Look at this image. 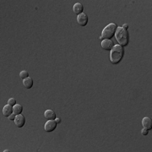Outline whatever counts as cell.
Segmentation results:
<instances>
[{
  "label": "cell",
  "instance_id": "cell-1",
  "mask_svg": "<svg viewBox=\"0 0 152 152\" xmlns=\"http://www.w3.org/2000/svg\"><path fill=\"white\" fill-rule=\"evenodd\" d=\"M124 56V49L122 46L116 45L111 50L110 60L112 64H118Z\"/></svg>",
  "mask_w": 152,
  "mask_h": 152
},
{
  "label": "cell",
  "instance_id": "cell-2",
  "mask_svg": "<svg viewBox=\"0 0 152 152\" xmlns=\"http://www.w3.org/2000/svg\"><path fill=\"white\" fill-rule=\"evenodd\" d=\"M116 39L120 46H128L130 41V36L128 30L123 28V27H118L117 31L115 33Z\"/></svg>",
  "mask_w": 152,
  "mask_h": 152
},
{
  "label": "cell",
  "instance_id": "cell-3",
  "mask_svg": "<svg viewBox=\"0 0 152 152\" xmlns=\"http://www.w3.org/2000/svg\"><path fill=\"white\" fill-rule=\"evenodd\" d=\"M118 25H116V24H114V23H111V24H109L108 25H107L104 29H103V31H102V32H101V36H100V39L101 40V41H103V40H111L114 36H115V33L117 31V29H118Z\"/></svg>",
  "mask_w": 152,
  "mask_h": 152
},
{
  "label": "cell",
  "instance_id": "cell-4",
  "mask_svg": "<svg viewBox=\"0 0 152 152\" xmlns=\"http://www.w3.org/2000/svg\"><path fill=\"white\" fill-rule=\"evenodd\" d=\"M57 125H58V123H56L55 120H47V122L45 123V126H44L45 131L47 133L53 132L56 129Z\"/></svg>",
  "mask_w": 152,
  "mask_h": 152
},
{
  "label": "cell",
  "instance_id": "cell-5",
  "mask_svg": "<svg viewBox=\"0 0 152 152\" xmlns=\"http://www.w3.org/2000/svg\"><path fill=\"white\" fill-rule=\"evenodd\" d=\"M88 21H89V18H88L87 14H84V13H82L77 16V22L80 26H86L88 24Z\"/></svg>",
  "mask_w": 152,
  "mask_h": 152
},
{
  "label": "cell",
  "instance_id": "cell-6",
  "mask_svg": "<svg viewBox=\"0 0 152 152\" xmlns=\"http://www.w3.org/2000/svg\"><path fill=\"white\" fill-rule=\"evenodd\" d=\"M114 47V43L112 40H103L101 41V47L106 51H111Z\"/></svg>",
  "mask_w": 152,
  "mask_h": 152
},
{
  "label": "cell",
  "instance_id": "cell-7",
  "mask_svg": "<svg viewBox=\"0 0 152 152\" xmlns=\"http://www.w3.org/2000/svg\"><path fill=\"white\" fill-rule=\"evenodd\" d=\"M14 123H15V125L18 128H22L25 125V117L23 115H21V114L17 115L16 118H15V120H14Z\"/></svg>",
  "mask_w": 152,
  "mask_h": 152
},
{
  "label": "cell",
  "instance_id": "cell-8",
  "mask_svg": "<svg viewBox=\"0 0 152 152\" xmlns=\"http://www.w3.org/2000/svg\"><path fill=\"white\" fill-rule=\"evenodd\" d=\"M142 125L144 129H147L148 130H151L152 129V120L150 118H144L142 120Z\"/></svg>",
  "mask_w": 152,
  "mask_h": 152
},
{
  "label": "cell",
  "instance_id": "cell-9",
  "mask_svg": "<svg viewBox=\"0 0 152 152\" xmlns=\"http://www.w3.org/2000/svg\"><path fill=\"white\" fill-rule=\"evenodd\" d=\"M73 10H74V13L76 15H79L80 14L83 13L84 6L80 3H76L74 5V7H73Z\"/></svg>",
  "mask_w": 152,
  "mask_h": 152
},
{
  "label": "cell",
  "instance_id": "cell-10",
  "mask_svg": "<svg viewBox=\"0 0 152 152\" xmlns=\"http://www.w3.org/2000/svg\"><path fill=\"white\" fill-rule=\"evenodd\" d=\"M12 113H14L13 107H12V106H10V104H7L6 106L3 107V114L5 117L9 118Z\"/></svg>",
  "mask_w": 152,
  "mask_h": 152
},
{
  "label": "cell",
  "instance_id": "cell-11",
  "mask_svg": "<svg viewBox=\"0 0 152 152\" xmlns=\"http://www.w3.org/2000/svg\"><path fill=\"white\" fill-rule=\"evenodd\" d=\"M45 118L47 120H55L56 119V113L53 110H47L44 113Z\"/></svg>",
  "mask_w": 152,
  "mask_h": 152
},
{
  "label": "cell",
  "instance_id": "cell-12",
  "mask_svg": "<svg viewBox=\"0 0 152 152\" xmlns=\"http://www.w3.org/2000/svg\"><path fill=\"white\" fill-rule=\"evenodd\" d=\"M23 85L26 89H31L33 86V79L31 77H28L25 79H23Z\"/></svg>",
  "mask_w": 152,
  "mask_h": 152
},
{
  "label": "cell",
  "instance_id": "cell-13",
  "mask_svg": "<svg viewBox=\"0 0 152 152\" xmlns=\"http://www.w3.org/2000/svg\"><path fill=\"white\" fill-rule=\"evenodd\" d=\"M13 111L15 115H20L21 114L22 111H23V107L20 104H16L13 107Z\"/></svg>",
  "mask_w": 152,
  "mask_h": 152
},
{
  "label": "cell",
  "instance_id": "cell-14",
  "mask_svg": "<svg viewBox=\"0 0 152 152\" xmlns=\"http://www.w3.org/2000/svg\"><path fill=\"white\" fill-rule=\"evenodd\" d=\"M20 77L22 79H26V78L29 77V73L26 70H23V71H21L20 73Z\"/></svg>",
  "mask_w": 152,
  "mask_h": 152
},
{
  "label": "cell",
  "instance_id": "cell-15",
  "mask_svg": "<svg viewBox=\"0 0 152 152\" xmlns=\"http://www.w3.org/2000/svg\"><path fill=\"white\" fill-rule=\"evenodd\" d=\"M8 104H10V106L14 107V105H16V100H15L14 98H10V99H9V101H8Z\"/></svg>",
  "mask_w": 152,
  "mask_h": 152
},
{
  "label": "cell",
  "instance_id": "cell-16",
  "mask_svg": "<svg viewBox=\"0 0 152 152\" xmlns=\"http://www.w3.org/2000/svg\"><path fill=\"white\" fill-rule=\"evenodd\" d=\"M141 134H142V135H147L148 134H149V130L147 129H143L141 130Z\"/></svg>",
  "mask_w": 152,
  "mask_h": 152
},
{
  "label": "cell",
  "instance_id": "cell-17",
  "mask_svg": "<svg viewBox=\"0 0 152 152\" xmlns=\"http://www.w3.org/2000/svg\"><path fill=\"white\" fill-rule=\"evenodd\" d=\"M16 116H17V115H15L14 113H12L10 116L9 117V119L11 120V121H14V120H15V118H16Z\"/></svg>",
  "mask_w": 152,
  "mask_h": 152
},
{
  "label": "cell",
  "instance_id": "cell-18",
  "mask_svg": "<svg viewBox=\"0 0 152 152\" xmlns=\"http://www.w3.org/2000/svg\"><path fill=\"white\" fill-rule=\"evenodd\" d=\"M122 27H123V28H124V29H126V30H127V29H128V28H129V25H128V24H124V25H123V26H122Z\"/></svg>",
  "mask_w": 152,
  "mask_h": 152
},
{
  "label": "cell",
  "instance_id": "cell-19",
  "mask_svg": "<svg viewBox=\"0 0 152 152\" xmlns=\"http://www.w3.org/2000/svg\"><path fill=\"white\" fill-rule=\"evenodd\" d=\"M55 121H56V123H57L58 124L61 123V119H60V118H56V119H55Z\"/></svg>",
  "mask_w": 152,
  "mask_h": 152
}]
</instances>
